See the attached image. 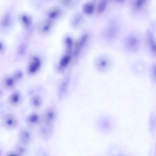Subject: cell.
I'll return each mask as SVG.
<instances>
[{"label": "cell", "mask_w": 156, "mask_h": 156, "mask_svg": "<svg viewBox=\"0 0 156 156\" xmlns=\"http://www.w3.org/2000/svg\"><path fill=\"white\" fill-rule=\"evenodd\" d=\"M97 124L100 131L104 133H108L111 132L113 128L114 122L111 117L104 115L99 117Z\"/></svg>", "instance_id": "6da1fadb"}, {"label": "cell", "mask_w": 156, "mask_h": 156, "mask_svg": "<svg viewBox=\"0 0 156 156\" xmlns=\"http://www.w3.org/2000/svg\"><path fill=\"white\" fill-rule=\"evenodd\" d=\"M21 77V73H18L12 75L6 76L2 79L1 86L6 89H11L19 81Z\"/></svg>", "instance_id": "7a4b0ae2"}, {"label": "cell", "mask_w": 156, "mask_h": 156, "mask_svg": "<svg viewBox=\"0 0 156 156\" xmlns=\"http://www.w3.org/2000/svg\"><path fill=\"white\" fill-rule=\"evenodd\" d=\"M1 122L4 127L9 129H14L18 124V121L17 118L11 113L5 115L2 119Z\"/></svg>", "instance_id": "3957f363"}, {"label": "cell", "mask_w": 156, "mask_h": 156, "mask_svg": "<svg viewBox=\"0 0 156 156\" xmlns=\"http://www.w3.org/2000/svg\"><path fill=\"white\" fill-rule=\"evenodd\" d=\"M22 98L20 93L17 91L12 93L9 96L8 101L11 106L16 107L20 105L22 103Z\"/></svg>", "instance_id": "277c9868"}, {"label": "cell", "mask_w": 156, "mask_h": 156, "mask_svg": "<svg viewBox=\"0 0 156 156\" xmlns=\"http://www.w3.org/2000/svg\"><path fill=\"white\" fill-rule=\"evenodd\" d=\"M110 66L109 61L104 58L99 59L96 64L97 69L100 72H106L109 69Z\"/></svg>", "instance_id": "5b68a950"}, {"label": "cell", "mask_w": 156, "mask_h": 156, "mask_svg": "<svg viewBox=\"0 0 156 156\" xmlns=\"http://www.w3.org/2000/svg\"><path fill=\"white\" fill-rule=\"evenodd\" d=\"M126 44L127 47L133 51H135L138 46V41L137 38L133 35H130L126 38Z\"/></svg>", "instance_id": "8992f818"}, {"label": "cell", "mask_w": 156, "mask_h": 156, "mask_svg": "<svg viewBox=\"0 0 156 156\" xmlns=\"http://www.w3.org/2000/svg\"><path fill=\"white\" fill-rule=\"evenodd\" d=\"M87 38V36L84 35L77 40L75 44L74 48L75 49L74 54L77 55L79 52V50L81 47L85 43Z\"/></svg>", "instance_id": "52a82bcc"}, {"label": "cell", "mask_w": 156, "mask_h": 156, "mask_svg": "<svg viewBox=\"0 0 156 156\" xmlns=\"http://www.w3.org/2000/svg\"><path fill=\"white\" fill-rule=\"evenodd\" d=\"M52 25V22L49 19H47L44 20L39 25V29L42 32L48 31Z\"/></svg>", "instance_id": "ba28073f"}, {"label": "cell", "mask_w": 156, "mask_h": 156, "mask_svg": "<svg viewBox=\"0 0 156 156\" xmlns=\"http://www.w3.org/2000/svg\"><path fill=\"white\" fill-rule=\"evenodd\" d=\"M40 63L39 59L37 58H34L33 61L30 65L29 70L30 72L33 73L35 72L40 66Z\"/></svg>", "instance_id": "9c48e42d"}, {"label": "cell", "mask_w": 156, "mask_h": 156, "mask_svg": "<svg viewBox=\"0 0 156 156\" xmlns=\"http://www.w3.org/2000/svg\"><path fill=\"white\" fill-rule=\"evenodd\" d=\"M24 129H20L19 133V137L20 142L23 144L27 142L28 140V134Z\"/></svg>", "instance_id": "30bf717a"}, {"label": "cell", "mask_w": 156, "mask_h": 156, "mask_svg": "<svg viewBox=\"0 0 156 156\" xmlns=\"http://www.w3.org/2000/svg\"><path fill=\"white\" fill-rule=\"evenodd\" d=\"M94 9V4L91 2L86 3L84 6L83 10L84 12L87 14L92 13Z\"/></svg>", "instance_id": "8fae6325"}, {"label": "cell", "mask_w": 156, "mask_h": 156, "mask_svg": "<svg viewBox=\"0 0 156 156\" xmlns=\"http://www.w3.org/2000/svg\"><path fill=\"white\" fill-rule=\"evenodd\" d=\"M60 10L58 8L55 7L51 9L48 12V15L51 18H55L59 15Z\"/></svg>", "instance_id": "7c38bea8"}, {"label": "cell", "mask_w": 156, "mask_h": 156, "mask_svg": "<svg viewBox=\"0 0 156 156\" xmlns=\"http://www.w3.org/2000/svg\"><path fill=\"white\" fill-rule=\"evenodd\" d=\"M148 40L150 43L151 48L152 51L155 52V43L153 36L150 32L148 33Z\"/></svg>", "instance_id": "4fadbf2b"}, {"label": "cell", "mask_w": 156, "mask_h": 156, "mask_svg": "<svg viewBox=\"0 0 156 156\" xmlns=\"http://www.w3.org/2000/svg\"><path fill=\"white\" fill-rule=\"evenodd\" d=\"M107 5V2L105 0L102 1L99 3L97 9L98 13H100L103 11Z\"/></svg>", "instance_id": "5bb4252c"}, {"label": "cell", "mask_w": 156, "mask_h": 156, "mask_svg": "<svg viewBox=\"0 0 156 156\" xmlns=\"http://www.w3.org/2000/svg\"><path fill=\"white\" fill-rule=\"evenodd\" d=\"M145 4L144 0H137L134 2L133 5L136 9H140L142 8Z\"/></svg>", "instance_id": "9a60e30c"}, {"label": "cell", "mask_w": 156, "mask_h": 156, "mask_svg": "<svg viewBox=\"0 0 156 156\" xmlns=\"http://www.w3.org/2000/svg\"><path fill=\"white\" fill-rule=\"evenodd\" d=\"M70 57L68 55H65L62 58L61 61V64L62 66H66L69 62Z\"/></svg>", "instance_id": "2e32d148"}, {"label": "cell", "mask_w": 156, "mask_h": 156, "mask_svg": "<svg viewBox=\"0 0 156 156\" xmlns=\"http://www.w3.org/2000/svg\"><path fill=\"white\" fill-rule=\"evenodd\" d=\"M5 156H22L21 153L17 151H10L6 154Z\"/></svg>", "instance_id": "e0dca14e"}, {"label": "cell", "mask_w": 156, "mask_h": 156, "mask_svg": "<svg viewBox=\"0 0 156 156\" xmlns=\"http://www.w3.org/2000/svg\"><path fill=\"white\" fill-rule=\"evenodd\" d=\"M66 43L67 48L69 49H70L71 47L72 42L71 38L67 37L66 39Z\"/></svg>", "instance_id": "ac0fdd59"}, {"label": "cell", "mask_w": 156, "mask_h": 156, "mask_svg": "<svg viewBox=\"0 0 156 156\" xmlns=\"http://www.w3.org/2000/svg\"><path fill=\"white\" fill-rule=\"evenodd\" d=\"M24 22L26 25L28 26L30 23V19L27 16H24L23 17Z\"/></svg>", "instance_id": "d6986e66"}, {"label": "cell", "mask_w": 156, "mask_h": 156, "mask_svg": "<svg viewBox=\"0 0 156 156\" xmlns=\"http://www.w3.org/2000/svg\"><path fill=\"white\" fill-rule=\"evenodd\" d=\"M115 156H128L127 155H126L125 154H124L122 153H119L118 154H117Z\"/></svg>", "instance_id": "ffe728a7"}, {"label": "cell", "mask_w": 156, "mask_h": 156, "mask_svg": "<svg viewBox=\"0 0 156 156\" xmlns=\"http://www.w3.org/2000/svg\"><path fill=\"white\" fill-rule=\"evenodd\" d=\"M3 92L1 89V88L0 87V99L2 98V96H3Z\"/></svg>", "instance_id": "44dd1931"}]
</instances>
